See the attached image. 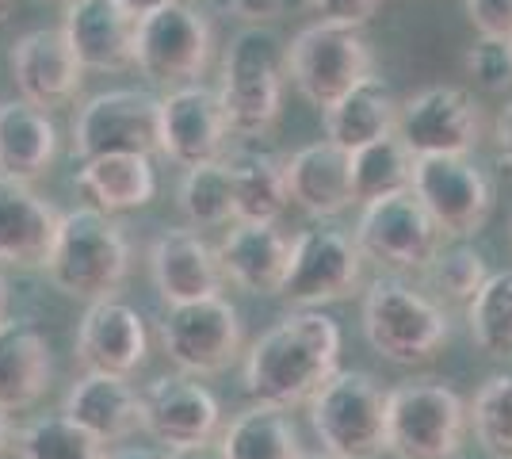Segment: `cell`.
<instances>
[{"label":"cell","mask_w":512,"mask_h":459,"mask_svg":"<svg viewBox=\"0 0 512 459\" xmlns=\"http://www.w3.org/2000/svg\"><path fill=\"white\" fill-rule=\"evenodd\" d=\"M341 326L321 310H291L264 329L241 360V387L260 406L295 410L341 372Z\"/></svg>","instance_id":"6da1fadb"},{"label":"cell","mask_w":512,"mask_h":459,"mask_svg":"<svg viewBox=\"0 0 512 459\" xmlns=\"http://www.w3.org/2000/svg\"><path fill=\"white\" fill-rule=\"evenodd\" d=\"M58 291L73 299H115L130 272V241L119 222L96 211V207H73L62 211L58 241L46 264Z\"/></svg>","instance_id":"7a4b0ae2"},{"label":"cell","mask_w":512,"mask_h":459,"mask_svg":"<svg viewBox=\"0 0 512 459\" xmlns=\"http://www.w3.org/2000/svg\"><path fill=\"white\" fill-rule=\"evenodd\" d=\"M287 77V46L264 27H241L222 54L218 100L226 111L230 134L256 138L279 119Z\"/></svg>","instance_id":"3957f363"},{"label":"cell","mask_w":512,"mask_h":459,"mask_svg":"<svg viewBox=\"0 0 512 459\" xmlns=\"http://www.w3.org/2000/svg\"><path fill=\"white\" fill-rule=\"evenodd\" d=\"M363 333L367 345L390 364H428L448 345V310L402 280H375L363 295Z\"/></svg>","instance_id":"277c9868"},{"label":"cell","mask_w":512,"mask_h":459,"mask_svg":"<svg viewBox=\"0 0 512 459\" xmlns=\"http://www.w3.org/2000/svg\"><path fill=\"white\" fill-rule=\"evenodd\" d=\"M390 391L367 372H337L310 402V425L333 459H379L386 452Z\"/></svg>","instance_id":"5b68a950"},{"label":"cell","mask_w":512,"mask_h":459,"mask_svg":"<svg viewBox=\"0 0 512 459\" xmlns=\"http://www.w3.org/2000/svg\"><path fill=\"white\" fill-rule=\"evenodd\" d=\"M470 410L444 383H402L390 391L386 452L394 459H455L463 452Z\"/></svg>","instance_id":"8992f818"},{"label":"cell","mask_w":512,"mask_h":459,"mask_svg":"<svg viewBox=\"0 0 512 459\" xmlns=\"http://www.w3.org/2000/svg\"><path fill=\"white\" fill-rule=\"evenodd\" d=\"M287 77L314 108L329 111L344 92L375 77V54L356 27L318 20L287 43Z\"/></svg>","instance_id":"52a82bcc"},{"label":"cell","mask_w":512,"mask_h":459,"mask_svg":"<svg viewBox=\"0 0 512 459\" xmlns=\"http://www.w3.org/2000/svg\"><path fill=\"white\" fill-rule=\"evenodd\" d=\"M69 150L81 161L107 153H161V96L146 88H107L73 115Z\"/></svg>","instance_id":"ba28073f"},{"label":"cell","mask_w":512,"mask_h":459,"mask_svg":"<svg viewBox=\"0 0 512 459\" xmlns=\"http://www.w3.org/2000/svg\"><path fill=\"white\" fill-rule=\"evenodd\" d=\"M161 352L180 368V375H222L245 345V326L230 299H203V303L165 306L157 322Z\"/></svg>","instance_id":"9c48e42d"},{"label":"cell","mask_w":512,"mask_h":459,"mask_svg":"<svg viewBox=\"0 0 512 459\" xmlns=\"http://www.w3.org/2000/svg\"><path fill=\"white\" fill-rule=\"evenodd\" d=\"M211 54V20L188 0H169L138 20L134 66L157 85H195L211 66Z\"/></svg>","instance_id":"30bf717a"},{"label":"cell","mask_w":512,"mask_h":459,"mask_svg":"<svg viewBox=\"0 0 512 459\" xmlns=\"http://www.w3.org/2000/svg\"><path fill=\"white\" fill-rule=\"evenodd\" d=\"M363 253L352 234L337 226H310L291 241V268L279 287V299L299 310H321L341 303L360 287Z\"/></svg>","instance_id":"8fae6325"},{"label":"cell","mask_w":512,"mask_h":459,"mask_svg":"<svg viewBox=\"0 0 512 459\" xmlns=\"http://www.w3.org/2000/svg\"><path fill=\"white\" fill-rule=\"evenodd\" d=\"M352 238L360 245L363 261H375L386 272H425L432 257L444 249L440 226L413 192L367 203Z\"/></svg>","instance_id":"7c38bea8"},{"label":"cell","mask_w":512,"mask_h":459,"mask_svg":"<svg viewBox=\"0 0 512 459\" xmlns=\"http://www.w3.org/2000/svg\"><path fill=\"white\" fill-rule=\"evenodd\" d=\"M398 138L421 157H467L482 138V111L467 88L436 85L417 92L398 111Z\"/></svg>","instance_id":"4fadbf2b"},{"label":"cell","mask_w":512,"mask_h":459,"mask_svg":"<svg viewBox=\"0 0 512 459\" xmlns=\"http://www.w3.org/2000/svg\"><path fill=\"white\" fill-rule=\"evenodd\" d=\"M413 196L425 203L444 238L478 234L493 211V188L470 157H421L413 169Z\"/></svg>","instance_id":"5bb4252c"},{"label":"cell","mask_w":512,"mask_h":459,"mask_svg":"<svg viewBox=\"0 0 512 459\" xmlns=\"http://www.w3.org/2000/svg\"><path fill=\"white\" fill-rule=\"evenodd\" d=\"M230 142V123L218 88L176 85L161 96V153L180 169L222 161Z\"/></svg>","instance_id":"9a60e30c"},{"label":"cell","mask_w":512,"mask_h":459,"mask_svg":"<svg viewBox=\"0 0 512 459\" xmlns=\"http://www.w3.org/2000/svg\"><path fill=\"white\" fill-rule=\"evenodd\" d=\"M8 66H12V81L20 88V100L43 111L69 108L81 96L88 73L62 27H35L20 35L8 54Z\"/></svg>","instance_id":"2e32d148"},{"label":"cell","mask_w":512,"mask_h":459,"mask_svg":"<svg viewBox=\"0 0 512 459\" xmlns=\"http://www.w3.org/2000/svg\"><path fill=\"white\" fill-rule=\"evenodd\" d=\"M142 417H146V433L157 444H165V452L207 444L222 429L218 398L192 375H157L153 383H146Z\"/></svg>","instance_id":"e0dca14e"},{"label":"cell","mask_w":512,"mask_h":459,"mask_svg":"<svg viewBox=\"0 0 512 459\" xmlns=\"http://www.w3.org/2000/svg\"><path fill=\"white\" fill-rule=\"evenodd\" d=\"M146 352H150V333L146 318L134 306L119 299L88 303L73 337V356L85 364V372L130 375L146 364Z\"/></svg>","instance_id":"ac0fdd59"},{"label":"cell","mask_w":512,"mask_h":459,"mask_svg":"<svg viewBox=\"0 0 512 459\" xmlns=\"http://www.w3.org/2000/svg\"><path fill=\"white\" fill-rule=\"evenodd\" d=\"M150 276L165 306L218 299L222 284H226L218 249H211L203 234H195V230H165L153 238Z\"/></svg>","instance_id":"d6986e66"},{"label":"cell","mask_w":512,"mask_h":459,"mask_svg":"<svg viewBox=\"0 0 512 459\" xmlns=\"http://www.w3.org/2000/svg\"><path fill=\"white\" fill-rule=\"evenodd\" d=\"M138 20L142 16H134L119 0H73L65 4L62 31L85 69L123 73L134 66Z\"/></svg>","instance_id":"ffe728a7"},{"label":"cell","mask_w":512,"mask_h":459,"mask_svg":"<svg viewBox=\"0 0 512 459\" xmlns=\"http://www.w3.org/2000/svg\"><path fill=\"white\" fill-rule=\"evenodd\" d=\"M62 211L31 184L0 176V264L46 268L58 241Z\"/></svg>","instance_id":"44dd1931"},{"label":"cell","mask_w":512,"mask_h":459,"mask_svg":"<svg viewBox=\"0 0 512 459\" xmlns=\"http://www.w3.org/2000/svg\"><path fill=\"white\" fill-rule=\"evenodd\" d=\"M62 414L88 429L100 444H123L138 429H146L142 391L130 387L127 375L85 372L65 391Z\"/></svg>","instance_id":"7402d4cb"},{"label":"cell","mask_w":512,"mask_h":459,"mask_svg":"<svg viewBox=\"0 0 512 459\" xmlns=\"http://www.w3.org/2000/svg\"><path fill=\"white\" fill-rule=\"evenodd\" d=\"M283 173H287L291 203L314 219H337L356 203V196H352V153L333 146L329 138L291 153L283 161Z\"/></svg>","instance_id":"603a6c76"},{"label":"cell","mask_w":512,"mask_h":459,"mask_svg":"<svg viewBox=\"0 0 512 459\" xmlns=\"http://www.w3.org/2000/svg\"><path fill=\"white\" fill-rule=\"evenodd\" d=\"M226 280L249 295H279L291 268V238H283L276 222H234L214 245Z\"/></svg>","instance_id":"cb8c5ba5"},{"label":"cell","mask_w":512,"mask_h":459,"mask_svg":"<svg viewBox=\"0 0 512 459\" xmlns=\"http://www.w3.org/2000/svg\"><path fill=\"white\" fill-rule=\"evenodd\" d=\"M50 341L31 318L8 314L0 322V410L23 414L50 391Z\"/></svg>","instance_id":"d4e9b609"},{"label":"cell","mask_w":512,"mask_h":459,"mask_svg":"<svg viewBox=\"0 0 512 459\" xmlns=\"http://www.w3.org/2000/svg\"><path fill=\"white\" fill-rule=\"evenodd\" d=\"M58 157V127L50 111L27 100L0 104V176L35 184Z\"/></svg>","instance_id":"484cf974"},{"label":"cell","mask_w":512,"mask_h":459,"mask_svg":"<svg viewBox=\"0 0 512 459\" xmlns=\"http://www.w3.org/2000/svg\"><path fill=\"white\" fill-rule=\"evenodd\" d=\"M73 184L88 207L104 211V215H123L138 211L157 196V173H153V157L146 153H107L81 161V169L73 173Z\"/></svg>","instance_id":"4316f807"},{"label":"cell","mask_w":512,"mask_h":459,"mask_svg":"<svg viewBox=\"0 0 512 459\" xmlns=\"http://www.w3.org/2000/svg\"><path fill=\"white\" fill-rule=\"evenodd\" d=\"M398 111H402V104L394 100V88L375 73V77L360 81L352 92H344L329 111H321L325 138L341 150L356 153L398 131Z\"/></svg>","instance_id":"83f0119b"},{"label":"cell","mask_w":512,"mask_h":459,"mask_svg":"<svg viewBox=\"0 0 512 459\" xmlns=\"http://www.w3.org/2000/svg\"><path fill=\"white\" fill-rule=\"evenodd\" d=\"M226 161L234 173L237 222H276L291 203L283 161L268 150H234Z\"/></svg>","instance_id":"f1b7e54d"},{"label":"cell","mask_w":512,"mask_h":459,"mask_svg":"<svg viewBox=\"0 0 512 459\" xmlns=\"http://www.w3.org/2000/svg\"><path fill=\"white\" fill-rule=\"evenodd\" d=\"M218 444H222L226 459H299L302 456L299 429L287 417V410L260 406V402H253L249 410H241L222 429Z\"/></svg>","instance_id":"f546056e"},{"label":"cell","mask_w":512,"mask_h":459,"mask_svg":"<svg viewBox=\"0 0 512 459\" xmlns=\"http://www.w3.org/2000/svg\"><path fill=\"white\" fill-rule=\"evenodd\" d=\"M413 169H417V157L409 153V146L398 134L379 138L352 153V196L367 207L379 199L413 192Z\"/></svg>","instance_id":"4dcf8cb0"},{"label":"cell","mask_w":512,"mask_h":459,"mask_svg":"<svg viewBox=\"0 0 512 459\" xmlns=\"http://www.w3.org/2000/svg\"><path fill=\"white\" fill-rule=\"evenodd\" d=\"M176 203L184 211V219L192 226H234L237 222V196H234V173L230 161H207L184 169Z\"/></svg>","instance_id":"1f68e13d"},{"label":"cell","mask_w":512,"mask_h":459,"mask_svg":"<svg viewBox=\"0 0 512 459\" xmlns=\"http://www.w3.org/2000/svg\"><path fill=\"white\" fill-rule=\"evenodd\" d=\"M20 459H107V448L65 414H43L16 433Z\"/></svg>","instance_id":"d6a6232c"},{"label":"cell","mask_w":512,"mask_h":459,"mask_svg":"<svg viewBox=\"0 0 512 459\" xmlns=\"http://www.w3.org/2000/svg\"><path fill=\"white\" fill-rule=\"evenodd\" d=\"M474 345L493 360H512V272H493L467 306Z\"/></svg>","instance_id":"836d02e7"},{"label":"cell","mask_w":512,"mask_h":459,"mask_svg":"<svg viewBox=\"0 0 512 459\" xmlns=\"http://www.w3.org/2000/svg\"><path fill=\"white\" fill-rule=\"evenodd\" d=\"M428 291L436 295V303L444 306H470L478 299V291L486 287L490 272H486V257L474 245H451L440 249L425 272Z\"/></svg>","instance_id":"e575fe53"},{"label":"cell","mask_w":512,"mask_h":459,"mask_svg":"<svg viewBox=\"0 0 512 459\" xmlns=\"http://www.w3.org/2000/svg\"><path fill=\"white\" fill-rule=\"evenodd\" d=\"M470 429L490 459H512V375H490L470 402Z\"/></svg>","instance_id":"d590c367"},{"label":"cell","mask_w":512,"mask_h":459,"mask_svg":"<svg viewBox=\"0 0 512 459\" xmlns=\"http://www.w3.org/2000/svg\"><path fill=\"white\" fill-rule=\"evenodd\" d=\"M467 77L482 92H509L512 88V43L505 39H478L463 58Z\"/></svg>","instance_id":"8d00e7d4"},{"label":"cell","mask_w":512,"mask_h":459,"mask_svg":"<svg viewBox=\"0 0 512 459\" xmlns=\"http://www.w3.org/2000/svg\"><path fill=\"white\" fill-rule=\"evenodd\" d=\"M467 20L478 39H505L512 43V0H463Z\"/></svg>","instance_id":"74e56055"},{"label":"cell","mask_w":512,"mask_h":459,"mask_svg":"<svg viewBox=\"0 0 512 459\" xmlns=\"http://www.w3.org/2000/svg\"><path fill=\"white\" fill-rule=\"evenodd\" d=\"M207 4L218 16H234V20H245L249 27H260V23L287 16L283 0H207Z\"/></svg>","instance_id":"f35d334b"},{"label":"cell","mask_w":512,"mask_h":459,"mask_svg":"<svg viewBox=\"0 0 512 459\" xmlns=\"http://www.w3.org/2000/svg\"><path fill=\"white\" fill-rule=\"evenodd\" d=\"M383 0H314L325 23H341V27H363L379 12Z\"/></svg>","instance_id":"ab89813d"},{"label":"cell","mask_w":512,"mask_h":459,"mask_svg":"<svg viewBox=\"0 0 512 459\" xmlns=\"http://www.w3.org/2000/svg\"><path fill=\"white\" fill-rule=\"evenodd\" d=\"M493 153H497L501 169H509L512 173V100L501 108L497 123H493Z\"/></svg>","instance_id":"60d3db41"},{"label":"cell","mask_w":512,"mask_h":459,"mask_svg":"<svg viewBox=\"0 0 512 459\" xmlns=\"http://www.w3.org/2000/svg\"><path fill=\"white\" fill-rule=\"evenodd\" d=\"M165 459H226V452L218 440H207V444H192V448H172L165 452Z\"/></svg>","instance_id":"b9f144b4"},{"label":"cell","mask_w":512,"mask_h":459,"mask_svg":"<svg viewBox=\"0 0 512 459\" xmlns=\"http://www.w3.org/2000/svg\"><path fill=\"white\" fill-rule=\"evenodd\" d=\"M107 459H165V456H157L153 448H138V444H123V448H115V452H107Z\"/></svg>","instance_id":"7bdbcfd3"},{"label":"cell","mask_w":512,"mask_h":459,"mask_svg":"<svg viewBox=\"0 0 512 459\" xmlns=\"http://www.w3.org/2000/svg\"><path fill=\"white\" fill-rule=\"evenodd\" d=\"M16 440H12V421H8V410H0V459L12 456Z\"/></svg>","instance_id":"ee69618b"},{"label":"cell","mask_w":512,"mask_h":459,"mask_svg":"<svg viewBox=\"0 0 512 459\" xmlns=\"http://www.w3.org/2000/svg\"><path fill=\"white\" fill-rule=\"evenodd\" d=\"M119 4H127L134 16H146V12L161 8V4H169V0H119Z\"/></svg>","instance_id":"f6af8a7d"},{"label":"cell","mask_w":512,"mask_h":459,"mask_svg":"<svg viewBox=\"0 0 512 459\" xmlns=\"http://www.w3.org/2000/svg\"><path fill=\"white\" fill-rule=\"evenodd\" d=\"M302 8H314V0H283V12H302Z\"/></svg>","instance_id":"bcb514c9"},{"label":"cell","mask_w":512,"mask_h":459,"mask_svg":"<svg viewBox=\"0 0 512 459\" xmlns=\"http://www.w3.org/2000/svg\"><path fill=\"white\" fill-rule=\"evenodd\" d=\"M4 310H8V284H4V276H0V322H4V318H8V314H4Z\"/></svg>","instance_id":"7dc6e473"},{"label":"cell","mask_w":512,"mask_h":459,"mask_svg":"<svg viewBox=\"0 0 512 459\" xmlns=\"http://www.w3.org/2000/svg\"><path fill=\"white\" fill-rule=\"evenodd\" d=\"M299 459H333V456H329V452H302Z\"/></svg>","instance_id":"c3c4849f"},{"label":"cell","mask_w":512,"mask_h":459,"mask_svg":"<svg viewBox=\"0 0 512 459\" xmlns=\"http://www.w3.org/2000/svg\"><path fill=\"white\" fill-rule=\"evenodd\" d=\"M12 4H16V0H0V20H4L8 12H12Z\"/></svg>","instance_id":"681fc988"},{"label":"cell","mask_w":512,"mask_h":459,"mask_svg":"<svg viewBox=\"0 0 512 459\" xmlns=\"http://www.w3.org/2000/svg\"><path fill=\"white\" fill-rule=\"evenodd\" d=\"M62 4H73V0H62Z\"/></svg>","instance_id":"f907efd6"}]
</instances>
